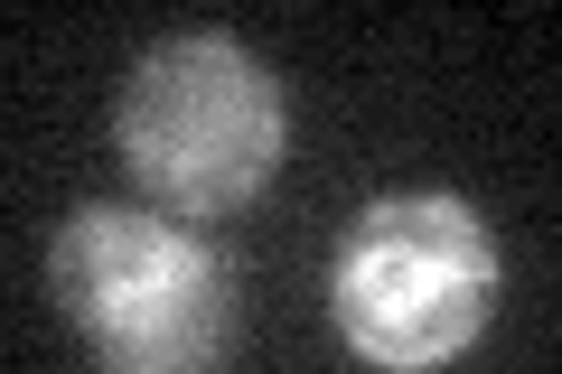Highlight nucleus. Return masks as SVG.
I'll return each mask as SVG.
<instances>
[{"label": "nucleus", "mask_w": 562, "mask_h": 374, "mask_svg": "<svg viewBox=\"0 0 562 374\" xmlns=\"http://www.w3.org/2000/svg\"><path fill=\"white\" fill-rule=\"evenodd\" d=\"M281 140H291V103L272 66L216 29L160 38L122 84V169L169 225L254 206L281 169Z\"/></svg>", "instance_id": "2"}, {"label": "nucleus", "mask_w": 562, "mask_h": 374, "mask_svg": "<svg viewBox=\"0 0 562 374\" xmlns=\"http://www.w3.org/2000/svg\"><path fill=\"white\" fill-rule=\"evenodd\" d=\"M487 309H497V243L479 206L441 188L375 197L328 262V318L375 374H431L469 355Z\"/></svg>", "instance_id": "3"}, {"label": "nucleus", "mask_w": 562, "mask_h": 374, "mask_svg": "<svg viewBox=\"0 0 562 374\" xmlns=\"http://www.w3.org/2000/svg\"><path fill=\"white\" fill-rule=\"evenodd\" d=\"M47 281L94 374H225L235 272L188 225L150 206H85L47 243Z\"/></svg>", "instance_id": "1"}]
</instances>
